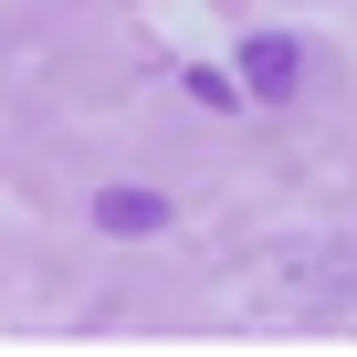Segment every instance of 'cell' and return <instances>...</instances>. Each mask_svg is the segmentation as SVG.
Instances as JSON below:
<instances>
[{
  "instance_id": "obj_2",
  "label": "cell",
  "mask_w": 357,
  "mask_h": 357,
  "mask_svg": "<svg viewBox=\"0 0 357 357\" xmlns=\"http://www.w3.org/2000/svg\"><path fill=\"white\" fill-rule=\"evenodd\" d=\"M95 221H105L116 242H147V231L168 221V200H158V190H137V178H126V190H105V200H95Z\"/></svg>"
},
{
  "instance_id": "obj_1",
  "label": "cell",
  "mask_w": 357,
  "mask_h": 357,
  "mask_svg": "<svg viewBox=\"0 0 357 357\" xmlns=\"http://www.w3.org/2000/svg\"><path fill=\"white\" fill-rule=\"evenodd\" d=\"M242 84H252L263 105H284V95L305 84V43H294V32H252V43H242Z\"/></svg>"
}]
</instances>
